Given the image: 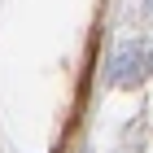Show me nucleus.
<instances>
[{"instance_id":"obj_2","label":"nucleus","mask_w":153,"mask_h":153,"mask_svg":"<svg viewBox=\"0 0 153 153\" xmlns=\"http://www.w3.org/2000/svg\"><path fill=\"white\" fill-rule=\"evenodd\" d=\"M149 66H153V44H149Z\"/></svg>"},{"instance_id":"obj_3","label":"nucleus","mask_w":153,"mask_h":153,"mask_svg":"<svg viewBox=\"0 0 153 153\" xmlns=\"http://www.w3.org/2000/svg\"><path fill=\"white\" fill-rule=\"evenodd\" d=\"M144 4H149V13H153V0H144Z\"/></svg>"},{"instance_id":"obj_1","label":"nucleus","mask_w":153,"mask_h":153,"mask_svg":"<svg viewBox=\"0 0 153 153\" xmlns=\"http://www.w3.org/2000/svg\"><path fill=\"white\" fill-rule=\"evenodd\" d=\"M144 74H153V66H149V44H144V39H123V44L109 53L105 79L114 83V88H140Z\"/></svg>"}]
</instances>
